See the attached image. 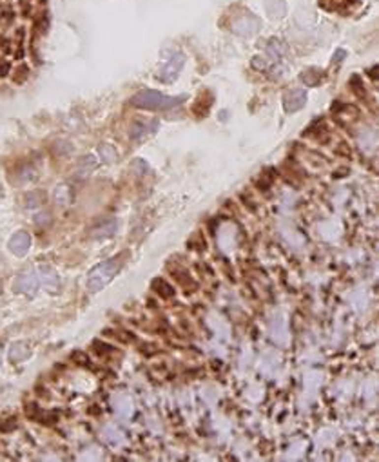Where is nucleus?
Wrapping results in <instances>:
<instances>
[{
  "label": "nucleus",
  "mask_w": 379,
  "mask_h": 462,
  "mask_svg": "<svg viewBox=\"0 0 379 462\" xmlns=\"http://www.w3.org/2000/svg\"><path fill=\"white\" fill-rule=\"evenodd\" d=\"M115 229H116V221H115V220H109V221H105V223H102L100 227H96V229H93V231H91V236H93V237L111 236V234L115 232Z\"/></svg>",
  "instance_id": "nucleus-6"
},
{
  "label": "nucleus",
  "mask_w": 379,
  "mask_h": 462,
  "mask_svg": "<svg viewBox=\"0 0 379 462\" xmlns=\"http://www.w3.org/2000/svg\"><path fill=\"white\" fill-rule=\"evenodd\" d=\"M29 247H31V237L28 232H17L9 241V249L17 256H24L29 250Z\"/></svg>",
  "instance_id": "nucleus-4"
},
{
  "label": "nucleus",
  "mask_w": 379,
  "mask_h": 462,
  "mask_svg": "<svg viewBox=\"0 0 379 462\" xmlns=\"http://www.w3.org/2000/svg\"><path fill=\"white\" fill-rule=\"evenodd\" d=\"M124 258H126V254L115 256V258H111V260L103 261V263L95 266L89 272V277H87V289L91 290V292H98L105 285H109L113 281V277L122 268V265H124Z\"/></svg>",
  "instance_id": "nucleus-1"
},
{
  "label": "nucleus",
  "mask_w": 379,
  "mask_h": 462,
  "mask_svg": "<svg viewBox=\"0 0 379 462\" xmlns=\"http://www.w3.org/2000/svg\"><path fill=\"white\" fill-rule=\"evenodd\" d=\"M305 104V92L303 91H292L290 94H287L285 98V109L294 113V111L301 109Z\"/></svg>",
  "instance_id": "nucleus-5"
},
{
  "label": "nucleus",
  "mask_w": 379,
  "mask_h": 462,
  "mask_svg": "<svg viewBox=\"0 0 379 462\" xmlns=\"http://www.w3.org/2000/svg\"><path fill=\"white\" fill-rule=\"evenodd\" d=\"M22 348V345H15V346L11 348V353H9V357H11V361H20V359L28 357L29 355V350L26 348V350H20Z\"/></svg>",
  "instance_id": "nucleus-8"
},
{
  "label": "nucleus",
  "mask_w": 379,
  "mask_h": 462,
  "mask_svg": "<svg viewBox=\"0 0 379 462\" xmlns=\"http://www.w3.org/2000/svg\"><path fill=\"white\" fill-rule=\"evenodd\" d=\"M153 289H155L161 297H165V299L174 295V289H172L169 283H165L163 279H155V281H153Z\"/></svg>",
  "instance_id": "nucleus-7"
},
{
  "label": "nucleus",
  "mask_w": 379,
  "mask_h": 462,
  "mask_svg": "<svg viewBox=\"0 0 379 462\" xmlns=\"http://www.w3.org/2000/svg\"><path fill=\"white\" fill-rule=\"evenodd\" d=\"M40 287V276L34 270H28L20 274L18 279L15 281V290L20 294H34Z\"/></svg>",
  "instance_id": "nucleus-3"
},
{
  "label": "nucleus",
  "mask_w": 379,
  "mask_h": 462,
  "mask_svg": "<svg viewBox=\"0 0 379 462\" xmlns=\"http://www.w3.org/2000/svg\"><path fill=\"white\" fill-rule=\"evenodd\" d=\"M17 428V421L15 419H7V422H0V432H11V430H15Z\"/></svg>",
  "instance_id": "nucleus-9"
},
{
  "label": "nucleus",
  "mask_w": 379,
  "mask_h": 462,
  "mask_svg": "<svg viewBox=\"0 0 379 462\" xmlns=\"http://www.w3.org/2000/svg\"><path fill=\"white\" fill-rule=\"evenodd\" d=\"M184 98H172V96H165V94H160L156 91H142L138 92L136 96L132 98V104L136 107H142V109H171V107H176L180 105Z\"/></svg>",
  "instance_id": "nucleus-2"
}]
</instances>
